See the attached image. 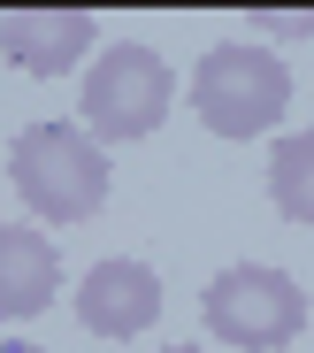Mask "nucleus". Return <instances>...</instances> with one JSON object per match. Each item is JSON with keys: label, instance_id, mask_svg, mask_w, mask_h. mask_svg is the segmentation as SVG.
I'll use <instances>...</instances> for the list:
<instances>
[{"label": "nucleus", "instance_id": "1", "mask_svg": "<svg viewBox=\"0 0 314 353\" xmlns=\"http://www.w3.org/2000/svg\"><path fill=\"white\" fill-rule=\"evenodd\" d=\"M8 185L39 223H92L107 208V146L85 123H31L8 139Z\"/></svg>", "mask_w": 314, "mask_h": 353}, {"label": "nucleus", "instance_id": "2", "mask_svg": "<svg viewBox=\"0 0 314 353\" xmlns=\"http://www.w3.org/2000/svg\"><path fill=\"white\" fill-rule=\"evenodd\" d=\"M192 108H200V123L215 139H261L284 123V108H291V70H284V54H269L261 39H222L200 54V70H192Z\"/></svg>", "mask_w": 314, "mask_h": 353}, {"label": "nucleus", "instance_id": "3", "mask_svg": "<svg viewBox=\"0 0 314 353\" xmlns=\"http://www.w3.org/2000/svg\"><path fill=\"white\" fill-rule=\"evenodd\" d=\"M169 100H176V70L161 54L138 46V39H107L92 54V70H85V131L100 146L154 139L169 123Z\"/></svg>", "mask_w": 314, "mask_h": 353}, {"label": "nucleus", "instance_id": "4", "mask_svg": "<svg viewBox=\"0 0 314 353\" xmlns=\"http://www.w3.org/2000/svg\"><path fill=\"white\" fill-rule=\"evenodd\" d=\"M200 323L215 345H238V353H284L299 330H306V292L269 269V261H230L207 292H200Z\"/></svg>", "mask_w": 314, "mask_h": 353}, {"label": "nucleus", "instance_id": "5", "mask_svg": "<svg viewBox=\"0 0 314 353\" xmlns=\"http://www.w3.org/2000/svg\"><path fill=\"white\" fill-rule=\"evenodd\" d=\"M161 315V276L131 254H107L85 269L77 284V323L92 338H146V323Z\"/></svg>", "mask_w": 314, "mask_h": 353}, {"label": "nucleus", "instance_id": "6", "mask_svg": "<svg viewBox=\"0 0 314 353\" xmlns=\"http://www.w3.org/2000/svg\"><path fill=\"white\" fill-rule=\"evenodd\" d=\"M92 39H100L92 8H8L0 16V54L31 77H70L92 54Z\"/></svg>", "mask_w": 314, "mask_h": 353}, {"label": "nucleus", "instance_id": "7", "mask_svg": "<svg viewBox=\"0 0 314 353\" xmlns=\"http://www.w3.org/2000/svg\"><path fill=\"white\" fill-rule=\"evenodd\" d=\"M61 292V254L46 230L31 223H0V323H31L54 307Z\"/></svg>", "mask_w": 314, "mask_h": 353}, {"label": "nucleus", "instance_id": "8", "mask_svg": "<svg viewBox=\"0 0 314 353\" xmlns=\"http://www.w3.org/2000/svg\"><path fill=\"white\" fill-rule=\"evenodd\" d=\"M269 208L284 223H306L314 230V131L276 139V154H269Z\"/></svg>", "mask_w": 314, "mask_h": 353}, {"label": "nucleus", "instance_id": "9", "mask_svg": "<svg viewBox=\"0 0 314 353\" xmlns=\"http://www.w3.org/2000/svg\"><path fill=\"white\" fill-rule=\"evenodd\" d=\"M245 31H261V39H299V31H314V8H253Z\"/></svg>", "mask_w": 314, "mask_h": 353}, {"label": "nucleus", "instance_id": "10", "mask_svg": "<svg viewBox=\"0 0 314 353\" xmlns=\"http://www.w3.org/2000/svg\"><path fill=\"white\" fill-rule=\"evenodd\" d=\"M154 353H207V345H154Z\"/></svg>", "mask_w": 314, "mask_h": 353}, {"label": "nucleus", "instance_id": "11", "mask_svg": "<svg viewBox=\"0 0 314 353\" xmlns=\"http://www.w3.org/2000/svg\"><path fill=\"white\" fill-rule=\"evenodd\" d=\"M0 353H46V345H16V338H8V345H0Z\"/></svg>", "mask_w": 314, "mask_h": 353}]
</instances>
